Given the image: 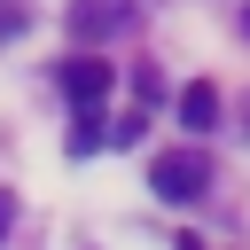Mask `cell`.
Instances as JSON below:
<instances>
[{
    "label": "cell",
    "mask_w": 250,
    "mask_h": 250,
    "mask_svg": "<svg viewBox=\"0 0 250 250\" xmlns=\"http://www.w3.org/2000/svg\"><path fill=\"white\" fill-rule=\"evenodd\" d=\"M16 31H23V8H16V0H0V39H16Z\"/></svg>",
    "instance_id": "5b68a950"
},
{
    "label": "cell",
    "mask_w": 250,
    "mask_h": 250,
    "mask_svg": "<svg viewBox=\"0 0 250 250\" xmlns=\"http://www.w3.org/2000/svg\"><path fill=\"white\" fill-rule=\"evenodd\" d=\"M180 250H203V242H180Z\"/></svg>",
    "instance_id": "52a82bcc"
},
{
    "label": "cell",
    "mask_w": 250,
    "mask_h": 250,
    "mask_svg": "<svg viewBox=\"0 0 250 250\" xmlns=\"http://www.w3.org/2000/svg\"><path fill=\"white\" fill-rule=\"evenodd\" d=\"M180 125H188V133H211V125H219V86L195 78V86L180 94Z\"/></svg>",
    "instance_id": "277c9868"
},
{
    "label": "cell",
    "mask_w": 250,
    "mask_h": 250,
    "mask_svg": "<svg viewBox=\"0 0 250 250\" xmlns=\"http://www.w3.org/2000/svg\"><path fill=\"white\" fill-rule=\"evenodd\" d=\"M148 188H156L164 203H195V195L211 188V164H203V148H164V156L148 164Z\"/></svg>",
    "instance_id": "6da1fadb"
},
{
    "label": "cell",
    "mask_w": 250,
    "mask_h": 250,
    "mask_svg": "<svg viewBox=\"0 0 250 250\" xmlns=\"http://www.w3.org/2000/svg\"><path fill=\"white\" fill-rule=\"evenodd\" d=\"M62 94L78 102V117H102V94H109V62H94V55L62 62Z\"/></svg>",
    "instance_id": "7a4b0ae2"
},
{
    "label": "cell",
    "mask_w": 250,
    "mask_h": 250,
    "mask_svg": "<svg viewBox=\"0 0 250 250\" xmlns=\"http://www.w3.org/2000/svg\"><path fill=\"white\" fill-rule=\"evenodd\" d=\"M133 23V0H70V31L78 39H109Z\"/></svg>",
    "instance_id": "3957f363"
},
{
    "label": "cell",
    "mask_w": 250,
    "mask_h": 250,
    "mask_svg": "<svg viewBox=\"0 0 250 250\" xmlns=\"http://www.w3.org/2000/svg\"><path fill=\"white\" fill-rule=\"evenodd\" d=\"M8 227H16V195L0 188V242H8Z\"/></svg>",
    "instance_id": "8992f818"
}]
</instances>
